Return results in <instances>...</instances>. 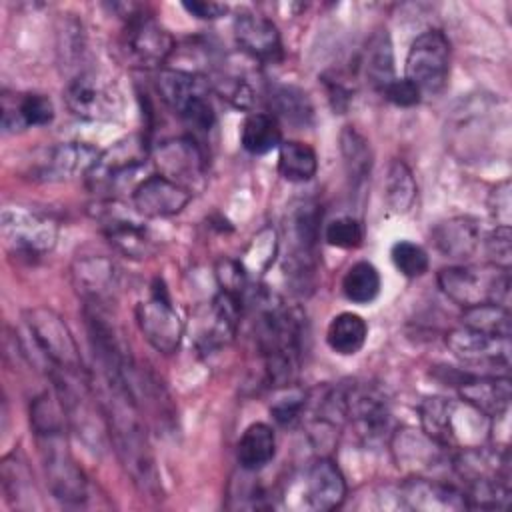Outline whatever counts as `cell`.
<instances>
[{"label": "cell", "instance_id": "6da1fadb", "mask_svg": "<svg viewBox=\"0 0 512 512\" xmlns=\"http://www.w3.org/2000/svg\"><path fill=\"white\" fill-rule=\"evenodd\" d=\"M30 424L52 496L64 504H82L88 496V482L68 448V420L58 396H36L30 406Z\"/></svg>", "mask_w": 512, "mask_h": 512}, {"label": "cell", "instance_id": "7a4b0ae2", "mask_svg": "<svg viewBox=\"0 0 512 512\" xmlns=\"http://www.w3.org/2000/svg\"><path fill=\"white\" fill-rule=\"evenodd\" d=\"M98 402L106 420L108 436L122 466L142 492L154 494L158 490V474L144 426V416L136 400L124 384L102 380Z\"/></svg>", "mask_w": 512, "mask_h": 512}, {"label": "cell", "instance_id": "3957f363", "mask_svg": "<svg viewBox=\"0 0 512 512\" xmlns=\"http://www.w3.org/2000/svg\"><path fill=\"white\" fill-rule=\"evenodd\" d=\"M256 338L268 380L276 386L294 384L304 348V318L268 292L256 294Z\"/></svg>", "mask_w": 512, "mask_h": 512}, {"label": "cell", "instance_id": "277c9868", "mask_svg": "<svg viewBox=\"0 0 512 512\" xmlns=\"http://www.w3.org/2000/svg\"><path fill=\"white\" fill-rule=\"evenodd\" d=\"M418 412L422 432L444 448L482 446L490 432V418L464 400L430 396L422 400Z\"/></svg>", "mask_w": 512, "mask_h": 512}, {"label": "cell", "instance_id": "5b68a950", "mask_svg": "<svg viewBox=\"0 0 512 512\" xmlns=\"http://www.w3.org/2000/svg\"><path fill=\"white\" fill-rule=\"evenodd\" d=\"M320 220H322V210L318 202L310 198L294 202L286 212L284 272H286V280L300 294H306L314 288V278L318 268Z\"/></svg>", "mask_w": 512, "mask_h": 512}, {"label": "cell", "instance_id": "8992f818", "mask_svg": "<svg viewBox=\"0 0 512 512\" xmlns=\"http://www.w3.org/2000/svg\"><path fill=\"white\" fill-rule=\"evenodd\" d=\"M440 290L446 298L462 308L478 304L508 306L510 296V270L490 266H446L436 276Z\"/></svg>", "mask_w": 512, "mask_h": 512}, {"label": "cell", "instance_id": "52a82bcc", "mask_svg": "<svg viewBox=\"0 0 512 512\" xmlns=\"http://www.w3.org/2000/svg\"><path fill=\"white\" fill-rule=\"evenodd\" d=\"M24 324L32 336L34 348L48 362V372L62 370L70 374H86L78 344L60 314L52 308L36 306L24 312Z\"/></svg>", "mask_w": 512, "mask_h": 512}, {"label": "cell", "instance_id": "ba28073f", "mask_svg": "<svg viewBox=\"0 0 512 512\" xmlns=\"http://www.w3.org/2000/svg\"><path fill=\"white\" fill-rule=\"evenodd\" d=\"M282 498L288 508L296 510H334L346 498V480L338 464L322 456L288 486Z\"/></svg>", "mask_w": 512, "mask_h": 512}, {"label": "cell", "instance_id": "9c48e42d", "mask_svg": "<svg viewBox=\"0 0 512 512\" xmlns=\"http://www.w3.org/2000/svg\"><path fill=\"white\" fill-rule=\"evenodd\" d=\"M404 78L420 94H440L450 76V42L440 30H426L414 38L408 48Z\"/></svg>", "mask_w": 512, "mask_h": 512}, {"label": "cell", "instance_id": "30bf717a", "mask_svg": "<svg viewBox=\"0 0 512 512\" xmlns=\"http://www.w3.org/2000/svg\"><path fill=\"white\" fill-rule=\"evenodd\" d=\"M0 232L10 252L42 256L56 246L58 224L34 208L6 206L0 216Z\"/></svg>", "mask_w": 512, "mask_h": 512}, {"label": "cell", "instance_id": "8fae6325", "mask_svg": "<svg viewBox=\"0 0 512 512\" xmlns=\"http://www.w3.org/2000/svg\"><path fill=\"white\" fill-rule=\"evenodd\" d=\"M340 398L344 422H350L364 442L384 438V432L390 430V410L378 388L362 382L342 384Z\"/></svg>", "mask_w": 512, "mask_h": 512}, {"label": "cell", "instance_id": "7c38bea8", "mask_svg": "<svg viewBox=\"0 0 512 512\" xmlns=\"http://www.w3.org/2000/svg\"><path fill=\"white\" fill-rule=\"evenodd\" d=\"M136 322L146 342L162 354L176 352L182 342L184 324L160 280H156L150 298L138 302Z\"/></svg>", "mask_w": 512, "mask_h": 512}, {"label": "cell", "instance_id": "4fadbf2b", "mask_svg": "<svg viewBox=\"0 0 512 512\" xmlns=\"http://www.w3.org/2000/svg\"><path fill=\"white\" fill-rule=\"evenodd\" d=\"M64 100L74 116L92 122L112 120L122 110L118 88L94 72H82L72 78L64 90Z\"/></svg>", "mask_w": 512, "mask_h": 512}, {"label": "cell", "instance_id": "5bb4252c", "mask_svg": "<svg viewBox=\"0 0 512 512\" xmlns=\"http://www.w3.org/2000/svg\"><path fill=\"white\" fill-rule=\"evenodd\" d=\"M124 50L140 68H158L174 52L172 34L144 12H128Z\"/></svg>", "mask_w": 512, "mask_h": 512}, {"label": "cell", "instance_id": "9a60e30c", "mask_svg": "<svg viewBox=\"0 0 512 512\" xmlns=\"http://www.w3.org/2000/svg\"><path fill=\"white\" fill-rule=\"evenodd\" d=\"M446 346L464 364L496 370L500 368L502 372H508L512 350L510 338H500L468 326H458L446 334Z\"/></svg>", "mask_w": 512, "mask_h": 512}, {"label": "cell", "instance_id": "2e32d148", "mask_svg": "<svg viewBox=\"0 0 512 512\" xmlns=\"http://www.w3.org/2000/svg\"><path fill=\"white\" fill-rule=\"evenodd\" d=\"M146 158L148 146L144 136L130 134L98 154L92 170L88 172V180L94 188L114 186L118 180L126 178V174L144 166Z\"/></svg>", "mask_w": 512, "mask_h": 512}, {"label": "cell", "instance_id": "e0dca14e", "mask_svg": "<svg viewBox=\"0 0 512 512\" xmlns=\"http://www.w3.org/2000/svg\"><path fill=\"white\" fill-rule=\"evenodd\" d=\"M190 198L192 192L188 188L162 174H152L136 184L132 206L144 218H166L182 212Z\"/></svg>", "mask_w": 512, "mask_h": 512}, {"label": "cell", "instance_id": "ac0fdd59", "mask_svg": "<svg viewBox=\"0 0 512 512\" xmlns=\"http://www.w3.org/2000/svg\"><path fill=\"white\" fill-rule=\"evenodd\" d=\"M398 498L402 500V506L408 510H420V512L466 510L464 490L448 482L432 480L420 474L400 484Z\"/></svg>", "mask_w": 512, "mask_h": 512}, {"label": "cell", "instance_id": "d6986e66", "mask_svg": "<svg viewBox=\"0 0 512 512\" xmlns=\"http://www.w3.org/2000/svg\"><path fill=\"white\" fill-rule=\"evenodd\" d=\"M154 162L160 170L158 174L174 180L190 192L204 174V154L200 146L186 136L162 142L154 154Z\"/></svg>", "mask_w": 512, "mask_h": 512}, {"label": "cell", "instance_id": "ffe728a7", "mask_svg": "<svg viewBox=\"0 0 512 512\" xmlns=\"http://www.w3.org/2000/svg\"><path fill=\"white\" fill-rule=\"evenodd\" d=\"M112 206L114 204H108V208H104L98 216L102 232L108 238V242L118 252H122L128 258H134V260L152 256L156 246H154V240H152L148 228L140 220H134L128 214H124L122 210L112 208Z\"/></svg>", "mask_w": 512, "mask_h": 512}, {"label": "cell", "instance_id": "44dd1931", "mask_svg": "<svg viewBox=\"0 0 512 512\" xmlns=\"http://www.w3.org/2000/svg\"><path fill=\"white\" fill-rule=\"evenodd\" d=\"M234 38L242 52L254 60L274 62L282 54V40L276 24L254 12H240L234 18Z\"/></svg>", "mask_w": 512, "mask_h": 512}, {"label": "cell", "instance_id": "7402d4cb", "mask_svg": "<svg viewBox=\"0 0 512 512\" xmlns=\"http://www.w3.org/2000/svg\"><path fill=\"white\" fill-rule=\"evenodd\" d=\"M458 394L460 400L492 420L506 414L510 406L512 384L508 374L464 376L462 380H458Z\"/></svg>", "mask_w": 512, "mask_h": 512}, {"label": "cell", "instance_id": "603a6c76", "mask_svg": "<svg viewBox=\"0 0 512 512\" xmlns=\"http://www.w3.org/2000/svg\"><path fill=\"white\" fill-rule=\"evenodd\" d=\"M98 154L100 152H96L92 146L82 142L58 144L46 152V156L38 164L36 176L48 182L70 180V178H76L78 174L88 176Z\"/></svg>", "mask_w": 512, "mask_h": 512}, {"label": "cell", "instance_id": "cb8c5ba5", "mask_svg": "<svg viewBox=\"0 0 512 512\" xmlns=\"http://www.w3.org/2000/svg\"><path fill=\"white\" fill-rule=\"evenodd\" d=\"M72 278L76 290L94 306L112 298L118 288V270L114 262L104 256H88L76 260L72 268Z\"/></svg>", "mask_w": 512, "mask_h": 512}, {"label": "cell", "instance_id": "d4e9b609", "mask_svg": "<svg viewBox=\"0 0 512 512\" xmlns=\"http://www.w3.org/2000/svg\"><path fill=\"white\" fill-rule=\"evenodd\" d=\"M54 118L52 100L44 94L2 96V128L4 132H20L32 126H46Z\"/></svg>", "mask_w": 512, "mask_h": 512}, {"label": "cell", "instance_id": "484cf974", "mask_svg": "<svg viewBox=\"0 0 512 512\" xmlns=\"http://www.w3.org/2000/svg\"><path fill=\"white\" fill-rule=\"evenodd\" d=\"M392 450L398 466L410 468L414 474L434 470L444 460V446L434 442L422 430H398L392 436Z\"/></svg>", "mask_w": 512, "mask_h": 512}, {"label": "cell", "instance_id": "4316f807", "mask_svg": "<svg viewBox=\"0 0 512 512\" xmlns=\"http://www.w3.org/2000/svg\"><path fill=\"white\" fill-rule=\"evenodd\" d=\"M480 224L470 216H456L448 218L434 226L432 240L436 248L454 260H464L474 254L480 244Z\"/></svg>", "mask_w": 512, "mask_h": 512}, {"label": "cell", "instance_id": "83f0119b", "mask_svg": "<svg viewBox=\"0 0 512 512\" xmlns=\"http://www.w3.org/2000/svg\"><path fill=\"white\" fill-rule=\"evenodd\" d=\"M156 90L162 96V100L180 114L196 98L208 96L210 86L208 80L196 72L166 68L160 70L156 76Z\"/></svg>", "mask_w": 512, "mask_h": 512}, {"label": "cell", "instance_id": "f1b7e54d", "mask_svg": "<svg viewBox=\"0 0 512 512\" xmlns=\"http://www.w3.org/2000/svg\"><path fill=\"white\" fill-rule=\"evenodd\" d=\"M276 454L274 430L264 422L250 424L236 446V458L242 470L256 472L264 468Z\"/></svg>", "mask_w": 512, "mask_h": 512}, {"label": "cell", "instance_id": "f546056e", "mask_svg": "<svg viewBox=\"0 0 512 512\" xmlns=\"http://www.w3.org/2000/svg\"><path fill=\"white\" fill-rule=\"evenodd\" d=\"M270 106H272V116L278 120L282 118L284 122L296 126V128H304L312 124L314 118V106L310 102V96L292 84H278L272 86L270 90Z\"/></svg>", "mask_w": 512, "mask_h": 512}, {"label": "cell", "instance_id": "4dcf8cb0", "mask_svg": "<svg viewBox=\"0 0 512 512\" xmlns=\"http://www.w3.org/2000/svg\"><path fill=\"white\" fill-rule=\"evenodd\" d=\"M368 338V326L362 316L354 312L336 314L326 330L328 346L340 356H352L362 350Z\"/></svg>", "mask_w": 512, "mask_h": 512}, {"label": "cell", "instance_id": "1f68e13d", "mask_svg": "<svg viewBox=\"0 0 512 512\" xmlns=\"http://www.w3.org/2000/svg\"><path fill=\"white\" fill-rule=\"evenodd\" d=\"M240 144L250 154H266L282 144L280 124L272 114L250 112L240 128Z\"/></svg>", "mask_w": 512, "mask_h": 512}, {"label": "cell", "instance_id": "d6a6232c", "mask_svg": "<svg viewBox=\"0 0 512 512\" xmlns=\"http://www.w3.org/2000/svg\"><path fill=\"white\" fill-rule=\"evenodd\" d=\"M318 170V158L312 146L300 140H286L278 146V172L288 182H308Z\"/></svg>", "mask_w": 512, "mask_h": 512}, {"label": "cell", "instance_id": "836d02e7", "mask_svg": "<svg viewBox=\"0 0 512 512\" xmlns=\"http://www.w3.org/2000/svg\"><path fill=\"white\" fill-rule=\"evenodd\" d=\"M366 78L370 86L378 92L384 90V86L394 78V54H392V42L386 30L376 32L366 48Z\"/></svg>", "mask_w": 512, "mask_h": 512}, {"label": "cell", "instance_id": "e575fe53", "mask_svg": "<svg viewBox=\"0 0 512 512\" xmlns=\"http://www.w3.org/2000/svg\"><path fill=\"white\" fill-rule=\"evenodd\" d=\"M386 204L394 214H406L416 200V180L412 170L402 160H392L384 188Z\"/></svg>", "mask_w": 512, "mask_h": 512}, {"label": "cell", "instance_id": "d590c367", "mask_svg": "<svg viewBox=\"0 0 512 512\" xmlns=\"http://www.w3.org/2000/svg\"><path fill=\"white\" fill-rule=\"evenodd\" d=\"M0 468H2V488H4L6 500L14 508H28L26 500L32 498L34 482L26 462L16 452H12L2 458Z\"/></svg>", "mask_w": 512, "mask_h": 512}, {"label": "cell", "instance_id": "8d00e7d4", "mask_svg": "<svg viewBox=\"0 0 512 512\" xmlns=\"http://www.w3.org/2000/svg\"><path fill=\"white\" fill-rule=\"evenodd\" d=\"M340 152L344 156L346 172L352 184L354 186L362 184L368 178L370 166H372V154L366 138L356 128L346 126L340 132Z\"/></svg>", "mask_w": 512, "mask_h": 512}, {"label": "cell", "instance_id": "74e56055", "mask_svg": "<svg viewBox=\"0 0 512 512\" xmlns=\"http://www.w3.org/2000/svg\"><path fill=\"white\" fill-rule=\"evenodd\" d=\"M462 326L500 336V338H510L512 334V316L508 306L502 304H478L472 308H464L462 312Z\"/></svg>", "mask_w": 512, "mask_h": 512}, {"label": "cell", "instance_id": "f35d334b", "mask_svg": "<svg viewBox=\"0 0 512 512\" xmlns=\"http://www.w3.org/2000/svg\"><path fill=\"white\" fill-rule=\"evenodd\" d=\"M380 272L372 262L352 264L342 278V292L354 304H368L380 292Z\"/></svg>", "mask_w": 512, "mask_h": 512}, {"label": "cell", "instance_id": "ab89813d", "mask_svg": "<svg viewBox=\"0 0 512 512\" xmlns=\"http://www.w3.org/2000/svg\"><path fill=\"white\" fill-rule=\"evenodd\" d=\"M306 400L308 394L302 388L294 384L282 386V392H278V396L270 404V414L280 426H292L294 422L300 420Z\"/></svg>", "mask_w": 512, "mask_h": 512}, {"label": "cell", "instance_id": "60d3db41", "mask_svg": "<svg viewBox=\"0 0 512 512\" xmlns=\"http://www.w3.org/2000/svg\"><path fill=\"white\" fill-rule=\"evenodd\" d=\"M390 258L396 270L406 278L422 276L430 264L426 250L420 244H414L408 240H398L390 250Z\"/></svg>", "mask_w": 512, "mask_h": 512}, {"label": "cell", "instance_id": "b9f144b4", "mask_svg": "<svg viewBox=\"0 0 512 512\" xmlns=\"http://www.w3.org/2000/svg\"><path fill=\"white\" fill-rule=\"evenodd\" d=\"M324 238L330 246L350 250V248H358L362 244L364 228H362V222L356 220L354 216H340L326 224Z\"/></svg>", "mask_w": 512, "mask_h": 512}, {"label": "cell", "instance_id": "7bdbcfd3", "mask_svg": "<svg viewBox=\"0 0 512 512\" xmlns=\"http://www.w3.org/2000/svg\"><path fill=\"white\" fill-rule=\"evenodd\" d=\"M214 90L226 102H230L232 106L242 108V110H248L252 106V102H254V92H252L250 84L242 76H236V74H222V76H218V80L214 84Z\"/></svg>", "mask_w": 512, "mask_h": 512}, {"label": "cell", "instance_id": "ee69618b", "mask_svg": "<svg viewBox=\"0 0 512 512\" xmlns=\"http://www.w3.org/2000/svg\"><path fill=\"white\" fill-rule=\"evenodd\" d=\"M484 250L490 264L510 270L512 262V234L510 226H496L484 240Z\"/></svg>", "mask_w": 512, "mask_h": 512}, {"label": "cell", "instance_id": "f6af8a7d", "mask_svg": "<svg viewBox=\"0 0 512 512\" xmlns=\"http://www.w3.org/2000/svg\"><path fill=\"white\" fill-rule=\"evenodd\" d=\"M180 116L190 128H194L198 132H210L216 122V114H214V108H212L208 96H202V98H196L194 102H190L180 112Z\"/></svg>", "mask_w": 512, "mask_h": 512}, {"label": "cell", "instance_id": "bcb514c9", "mask_svg": "<svg viewBox=\"0 0 512 512\" xmlns=\"http://www.w3.org/2000/svg\"><path fill=\"white\" fill-rule=\"evenodd\" d=\"M380 94H384V98L388 102H392L394 106H400V108L416 106L422 96L420 90L408 78H396V76L384 86V90Z\"/></svg>", "mask_w": 512, "mask_h": 512}, {"label": "cell", "instance_id": "7dc6e473", "mask_svg": "<svg viewBox=\"0 0 512 512\" xmlns=\"http://www.w3.org/2000/svg\"><path fill=\"white\" fill-rule=\"evenodd\" d=\"M488 208H490L492 218L496 220V226H510L512 200H510V182L508 180L496 184V188L490 192Z\"/></svg>", "mask_w": 512, "mask_h": 512}, {"label": "cell", "instance_id": "c3c4849f", "mask_svg": "<svg viewBox=\"0 0 512 512\" xmlns=\"http://www.w3.org/2000/svg\"><path fill=\"white\" fill-rule=\"evenodd\" d=\"M182 8L200 20H218L228 12V4L222 2H206V0H192V2H182Z\"/></svg>", "mask_w": 512, "mask_h": 512}]
</instances>
